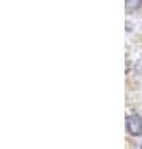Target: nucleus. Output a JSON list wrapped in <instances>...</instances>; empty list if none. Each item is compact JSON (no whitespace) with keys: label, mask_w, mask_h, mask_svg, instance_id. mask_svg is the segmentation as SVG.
<instances>
[{"label":"nucleus","mask_w":142,"mask_h":149,"mask_svg":"<svg viewBox=\"0 0 142 149\" xmlns=\"http://www.w3.org/2000/svg\"><path fill=\"white\" fill-rule=\"evenodd\" d=\"M127 132L131 136H142V118L138 114H132L126 119Z\"/></svg>","instance_id":"f257e3e1"},{"label":"nucleus","mask_w":142,"mask_h":149,"mask_svg":"<svg viewBox=\"0 0 142 149\" xmlns=\"http://www.w3.org/2000/svg\"><path fill=\"white\" fill-rule=\"evenodd\" d=\"M142 4V0H126V9L127 10H136Z\"/></svg>","instance_id":"f03ea898"}]
</instances>
